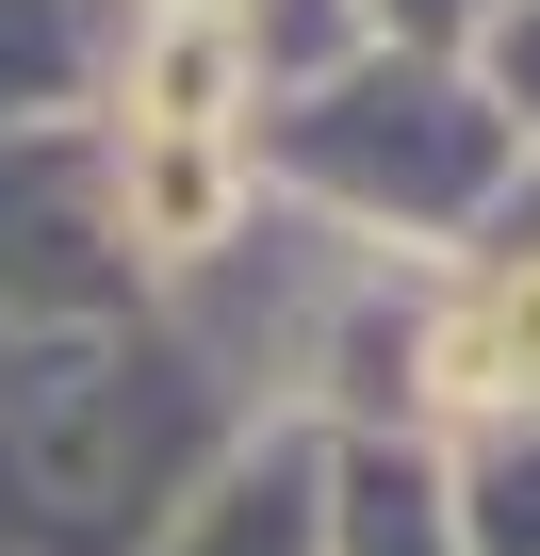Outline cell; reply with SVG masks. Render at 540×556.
I'll use <instances>...</instances> for the list:
<instances>
[{"label": "cell", "mask_w": 540, "mask_h": 556, "mask_svg": "<svg viewBox=\"0 0 540 556\" xmlns=\"http://www.w3.org/2000/svg\"><path fill=\"white\" fill-rule=\"evenodd\" d=\"M213 99H229V34L197 17V34H164V50H148V83H131V131H213Z\"/></svg>", "instance_id": "obj_3"}, {"label": "cell", "mask_w": 540, "mask_h": 556, "mask_svg": "<svg viewBox=\"0 0 540 556\" xmlns=\"http://www.w3.org/2000/svg\"><path fill=\"white\" fill-rule=\"evenodd\" d=\"M426 377L442 393H540V262H491L475 295L442 312V344H426Z\"/></svg>", "instance_id": "obj_1"}, {"label": "cell", "mask_w": 540, "mask_h": 556, "mask_svg": "<svg viewBox=\"0 0 540 556\" xmlns=\"http://www.w3.org/2000/svg\"><path fill=\"white\" fill-rule=\"evenodd\" d=\"M131 213H148V245H213L229 148H213V131H131Z\"/></svg>", "instance_id": "obj_2"}]
</instances>
